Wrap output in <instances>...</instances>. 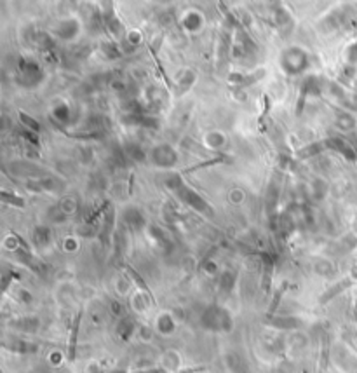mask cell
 <instances>
[{
	"mask_svg": "<svg viewBox=\"0 0 357 373\" xmlns=\"http://www.w3.org/2000/svg\"><path fill=\"white\" fill-rule=\"evenodd\" d=\"M204 323H206L207 328H213V330H225V323H232L229 317V314L223 309H216V307H211L209 310L204 316Z\"/></svg>",
	"mask_w": 357,
	"mask_h": 373,
	"instance_id": "obj_1",
	"label": "cell"
}]
</instances>
